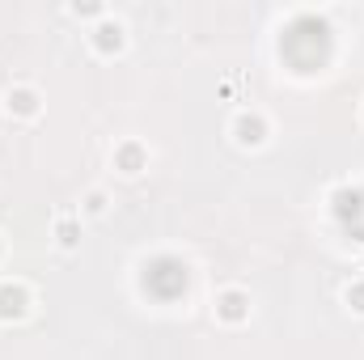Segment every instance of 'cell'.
Instances as JSON below:
<instances>
[{"instance_id": "obj_1", "label": "cell", "mask_w": 364, "mask_h": 360, "mask_svg": "<svg viewBox=\"0 0 364 360\" xmlns=\"http://www.w3.org/2000/svg\"><path fill=\"white\" fill-rule=\"evenodd\" d=\"M279 55L296 68V73H318L331 60V26L314 13H301L284 26L279 34Z\"/></svg>"}, {"instance_id": "obj_2", "label": "cell", "mask_w": 364, "mask_h": 360, "mask_svg": "<svg viewBox=\"0 0 364 360\" xmlns=\"http://www.w3.org/2000/svg\"><path fill=\"white\" fill-rule=\"evenodd\" d=\"M186 284H191V271L174 255H161V259H153L144 268V292L157 297V301H178L186 292Z\"/></svg>"}, {"instance_id": "obj_3", "label": "cell", "mask_w": 364, "mask_h": 360, "mask_svg": "<svg viewBox=\"0 0 364 360\" xmlns=\"http://www.w3.org/2000/svg\"><path fill=\"white\" fill-rule=\"evenodd\" d=\"M335 216L343 225V233H352L356 242H364V186H343L335 191Z\"/></svg>"}, {"instance_id": "obj_4", "label": "cell", "mask_w": 364, "mask_h": 360, "mask_svg": "<svg viewBox=\"0 0 364 360\" xmlns=\"http://www.w3.org/2000/svg\"><path fill=\"white\" fill-rule=\"evenodd\" d=\"M21 309H26V292L13 288V284H4L0 288V318H17Z\"/></svg>"}, {"instance_id": "obj_5", "label": "cell", "mask_w": 364, "mask_h": 360, "mask_svg": "<svg viewBox=\"0 0 364 360\" xmlns=\"http://www.w3.org/2000/svg\"><path fill=\"white\" fill-rule=\"evenodd\" d=\"M237 140H242V144H259V140H263V119L242 115V119H237Z\"/></svg>"}, {"instance_id": "obj_6", "label": "cell", "mask_w": 364, "mask_h": 360, "mask_svg": "<svg viewBox=\"0 0 364 360\" xmlns=\"http://www.w3.org/2000/svg\"><path fill=\"white\" fill-rule=\"evenodd\" d=\"M242 314H246V297H242V292H225V297H220V318L237 322Z\"/></svg>"}, {"instance_id": "obj_7", "label": "cell", "mask_w": 364, "mask_h": 360, "mask_svg": "<svg viewBox=\"0 0 364 360\" xmlns=\"http://www.w3.org/2000/svg\"><path fill=\"white\" fill-rule=\"evenodd\" d=\"M9 110H17V115H34V93L17 90L13 97H9Z\"/></svg>"}, {"instance_id": "obj_8", "label": "cell", "mask_w": 364, "mask_h": 360, "mask_svg": "<svg viewBox=\"0 0 364 360\" xmlns=\"http://www.w3.org/2000/svg\"><path fill=\"white\" fill-rule=\"evenodd\" d=\"M119 34H123L119 26H102V30H97V47H102V51H110V47H119V43H123Z\"/></svg>"}, {"instance_id": "obj_9", "label": "cell", "mask_w": 364, "mask_h": 360, "mask_svg": "<svg viewBox=\"0 0 364 360\" xmlns=\"http://www.w3.org/2000/svg\"><path fill=\"white\" fill-rule=\"evenodd\" d=\"M140 162H144V157H140V149H136V144H127V149L119 153V166H123L127 174H136V170H140Z\"/></svg>"}, {"instance_id": "obj_10", "label": "cell", "mask_w": 364, "mask_h": 360, "mask_svg": "<svg viewBox=\"0 0 364 360\" xmlns=\"http://www.w3.org/2000/svg\"><path fill=\"white\" fill-rule=\"evenodd\" d=\"M348 301H352V305L364 314V284H352V288H348Z\"/></svg>"}]
</instances>
